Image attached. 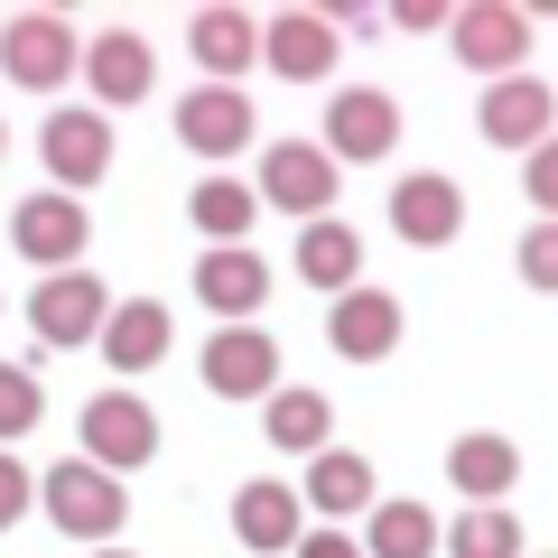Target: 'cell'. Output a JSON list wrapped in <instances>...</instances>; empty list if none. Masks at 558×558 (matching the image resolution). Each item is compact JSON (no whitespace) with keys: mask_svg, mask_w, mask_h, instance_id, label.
Instances as JSON below:
<instances>
[{"mask_svg":"<svg viewBox=\"0 0 558 558\" xmlns=\"http://www.w3.org/2000/svg\"><path fill=\"white\" fill-rule=\"evenodd\" d=\"M289 558H363V549L344 531H299V549H289Z\"/></svg>","mask_w":558,"mask_h":558,"instance_id":"obj_31","label":"cell"},{"mask_svg":"<svg viewBox=\"0 0 558 558\" xmlns=\"http://www.w3.org/2000/svg\"><path fill=\"white\" fill-rule=\"evenodd\" d=\"M38 502H47V521H57L65 539H102V549H112V531L131 521V494H121L102 465H84V457L47 465V475H38Z\"/></svg>","mask_w":558,"mask_h":558,"instance_id":"obj_1","label":"cell"},{"mask_svg":"<svg viewBox=\"0 0 558 558\" xmlns=\"http://www.w3.org/2000/svg\"><path fill=\"white\" fill-rule=\"evenodd\" d=\"M447 484L475 494V502H502L521 484V447L512 438H457V447H447Z\"/></svg>","mask_w":558,"mask_h":558,"instance_id":"obj_23","label":"cell"},{"mask_svg":"<svg viewBox=\"0 0 558 558\" xmlns=\"http://www.w3.org/2000/svg\"><path fill=\"white\" fill-rule=\"evenodd\" d=\"M521 279H531V289H558V233H549V223L521 242Z\"/></svg>","mask_w":558,"mask_h":558,"instance_id":"obj_30","label":"cell"},{"mask_svg":"<svg viewBox=\"0 0 558 558\" xmlns=\"http://www.w3.org/2000/svg\"><path fill=\"white\" fill-rule=\"evenodd\" d=\"M186 47H196L205 84H233L242 65L260 57V20L252 10H196V20H186Z\"/></svg>","mask_w":558,"mask_h":558,"instance_id":"obj_20","label":"cell"},{"mask_svg":"<svg viewBox=\"0 0 558 558\" xmlns=\"http://www.w3.org/2000/svg\"><path fill=\"white\" fill-rule=\"evenodd\" d=\"M196 299L215 307V326H252L270 307V260L260 252H205L196 260Z\"/></svg>","mask_w":558,"mask_h":558,"instance_id":"obj_15","label":"cell"},{"mask_svg":"<svg viewBox=\"0 0 558 558\" xmlns=\"http://www.w3.org/2000/svg\"><path fill=\"white\" fill-rule=\"evenodd\" d=\"M102 558H131V549H102Z\"/></svg>","mask_w":558,"mask_h":558,"instance_id":"obj_35","label":"cell"},{"mask_svg":"<svg viewBox=\"0 0 558 558\" xmlns=\"http://www.w3.org/2000/svg\"><path fill=\"white\" fill-rule=\"evenodd\" d=\"M438 549L447 558H521V521L502 512V502H475L457 531H438Z\"/></svg>","mask_w":558,"mask_h":558,"instance_id":"obj_27","label":"cell"},{"mask_svg":"<svg viewBox=\"0 0 558 558\" xmlns=\"http://www.w3.org/2000/svg\"><path fill=\"white\" fill-rule=\"evenodd\" d=\"M260 196H270L279 215L317 223L326 205H336V159H326L317 140H270V149H260Z\"/></svg>","mask_w":558,"mask_h":558,"instance_id":"obj_9","label":"cell"},{"mask_svg":"<svg viewBox=\"0 0 558 558\" xmlns=\"http://www.w3.org/2000/svg\"><path fill=\"white\" fill-rule=\"evenodd\" d=\"M102 317H112V289H102L94 270H57V279H38V299H28V326H38L47 344H94L102 336Z\"/></svg>","mask_w":558,"mask_h":558,"instance_id":"obj_8","label":"cell"},{"mask_svg":"<svg viewBox=\"0 0 558 558\" xmlns=\"http://www.w3.org/2000/svg\"><path fill=\"white\" fill-rule=\"evenodd\" d=\"M186 215H196V233L215 242V252H242V233H252L260 196H252V186H233V178H223V168H215V178H205L196 196H186Z\"/></svg>","mask_w":558,"mask_h":558,"instance_id":"obj_25","label":"cell"},{"mask_svg":"<svg viewBox=\"0 0 558 558\" xmlns=\"http://www.w3.org/2000/svg\"><path fill=\"white\" fill-rule=\"evenodd\" d=\"M28 502H38V475H28V465L10 457V447H0V531H10V521H20Z\"/></svg>","mask_w":558,"mask_h":558,"instance_id":"obj_29","label":"cell"},{"mask_svg":"<svg viewBox=\"0 0 558 558\" xmlns=\"http://www.w3.org/2000/svg\"><path fill=\"white\" fill-rule=\"evenodd\" d=\"M260 428H270V447H289V457H317V447L336 438V400H326V391H307V381H299V391L279 381V391H270V410H260Z\"/></svg>","mask_w":558,"mask_h":558,"instance_id":"obj_22","label":"cell"},{"mask_svg":"<svg viewBox=\"0 0 558 558\" xmlns=\"http://www.w3.org/2000/svg\"><path fill=\"white\" fill-rule=\"evenodd\" d=\"M10 242H20V260H38L47 279L57 270H84V252H94V215H84V196H20V215H10Z\"/></svg>","mask_w":558,"mask_h":558,"instance_id":"obj_4","label":"cell"},{"mask_svg":"<svg viewBox=\"0 0 558 558\" xmlns=\"http://www.w3.org/2000/svg\"><path fill=\"white\" fill-rule=\"evenodd\" d=\"M178 140L186 149H196V159H242V149H252L260 140V112H252V94H242V84H196V94L178 102Z\"/></svg>","mask_w":558,"mask_h":558,"instance_id":"obj_6","label":"cell"},{"mask_svg":"<svg viewBox=\"0 0 558 558\" xmlns=\"http://www.w3.org/2000/svg\"><path fill=\"white\" fill-rule=\"evenodd\" d=\"M307 512H326V521H354V512H373V465L354 457V447H317L307 457Z\"/></svg>","mask_w":558,"mask_h":558,"instance_id":"obj_21","label":"cell"},{"mask_svg":"<svg viewBox=\"0 0 558 558\" xmlns=\"http://www.w3.org/2000/svg\"><path fill=\"white\" fill-rule=\"evenodd\" d=\"M233 531L252 558H289L299 549V484H242L233 494Z\"/></svg>","mask_w":558,"mask_h":558,"instance_id":"obj_18","label":"cell"},{"mask_svg":"<svg viewBox=\"0 0 558 558\" xmlns=\"http://www.w3.org/2000/svg\"><path fill=\"white\" fill-rule=\"evenodd\" d=\"M363 558H438V512L428 502H373V539H354Z\"/></svg>","mask_w":558,"mask_h":558,"instance_id":"obj_26","label":"cell"},{"mask_svg":"<svg viewBox=\"0 0 558 558\" xmlns=\"http://www.w3.org/2000/svg\"><path fill=\"white\" fill-rule=\"evenodd\" d=\"M168 336H178V326H168V307L159 299H112V317H102V354H112V373H149V363L168 354Z\"/></svg>","mask_w":558,"mask_h":558,"instance_id":"obj_19","label":"cell"},{"mask_svg":"<svg viewBox=\"0 0 558 558\" xmlns=\"http://www.w3.org/2000/svg\"><path fill=\"white\" fill-rule=\"evenodd\" d=\"M326 159H354V168H373V159H391L400 149V102L381 94V84H344L336 102H326V140H317Z\"/></svg>","mask_w":558,"mask_h":558,"instance_id":"obj_5","label":"cell"},{"mask_svg":"<svg viewBox=\"0 0 558 558\" xmlns=\"http://www.w3.org/2000/svg\"><path fill=\"white\" fill-rule=\"evenodd\" d=\"M84 38L75 20H57V10H20V20H0V75L20 84V94H57L65 75H75Z\"/></svg>","mask_w":558,"mask_h":558,"instance_id":"obj_2","label":"cell"},{"mask_svg":"<svg viewBox=\"0 0 558 558\" xmlns=\"http://www.w3.org/2000/svg\"><path fill=\"white\" fill-rule=\"evenodd\" d=\"M47 178H57V196H75V186H102V168H112V121L102 112H47Z\"/></svg>","mask_w":558,"mask_h":558,"instance_id":"obj_14","label":"cell"},{"mask_svg":"<svg viewBox=\"0 0 558 558\" xmlns=\"http://www.w3.org/2000/svg\"><path fill=\"white\" fill-rule=\"evenodd\" d=\"M75 438H84V465H102V475L121 484L131 465H149V457H159V418H149V400L102 391V400H84Z\"/></svg>","mask_w":558,"mask_h":558,"instance_id":"obj_3","label":"cell"},{"mask_svg":"<svg viewBox=\"0 0 558 558\" xmlns=\"http://www.w3.org/2000/svg\"><path fill=\"white\" fill-rule=\"evenodd\" d=\"M326 344H336L344 363H381L400 344V299L391 289H344L336 317H326Z\"/></svg>","mask_w":558,"mask_h":558,"instance_id":"obj_16","label":"cell"},{"mask_svg":"<svg viewBox=\"0 0 558 558\" xmlns=\"http://www.w3.org/2000/svg\"><path fill=\"white\" fill-rule=\"evenodd\" d=\"M391 20H400V28H447V0H400Z\"/></svg>","mask_w":558,"mask_h":558,"instance_id":"obj_33","label":"cell"},{"mask_svg":"<svg viewBox=\"0 0 558 558\" xmlns=\"http://www.w3.org/2000/svg\"><path fill=\"white\" fill-rule=\"evenodd\" d=\"M38 418H47L38 373H28V363H0V447H10V438H28Z\"/></svg>","mask_w":558,"mask_h":558,"instance_id":"obj_28","label":"cell"},{"mask_svg":"<svg viewBox=\"0 0 558 558\" xmlns=\"http://www.w3.org/2000/svg\"><path fill=\"white\" fill-rule=\"evenodd\" d=\"M447 38H457V57L475 65V75H521V47H531V10H512V0H465V10H447Z\"/></svg>","mask_w":558,"mask_h":558,"instance_id":"obj_7","label":"cell"},{"mask_svg":"<svg viewBox=\"0 0 558 558\" xmlns=\"http://www.w3.org/2000/svg\"><path fill=\"white\" fill-rule=\"evenodd\" d=\"M84 84H94L102 112H131V102H149V84H159V57H149V38H131V28H102V38H84Z\"/></svg>","mask_w":558,"mask_h":558,"instance_id":"obj_11","label":"cell"},{"mask_svg":"<svg viewBox=\"0 0 558 558\" xmlns=\"http://www.w3.org/2000/svg\"><path fill=\"white\" fill-rule=\"evenodd\" d=\"M531 205H558V159L549 149H531Z\"/></svg>","mask_w":558,"mask_h":558,"instance_id":"obj_32","label":"cell"},{"mask_svg":"<svg viewBox=\"0 0 558 558\" xmlns=\"http://www.w3.org/2000/svg\"><path fill=\"white\" fill-rule=\"evenodd\" d=\"M0 159H10V121H0Z\"/></svg>","mask_w":558,"mask_h":558,"instance_id":"obj_34","label":"cell"},{"mask_svg":"<svg viewBox=\"0 0 558 558\" xmlns=\"http://www.w3.org/2000/svg\"><path fill=\"white\" fill-rule=\"evenodd\" d=\"M260 57H270L289 84H326L336 57H344V38H336L326 10H279V20H260Z\"/></svg>","mask_w":558,"mask_h":558,"instance_id":"obj_12","label":"cell"},{"mask_svg":"<svg viewBox=\"0 0 558 558\" xmlns=\"http://www.w3.org/2000/svg\"><path fill=\"white\" fill-rule=\"evenodd\" d=\"M354 260H363L354 223L317 215V223H307V233H299V279H307V289H336V299H344V289H354Z\"/></svg>","mask_w":558,"mask_h":558,"instance_id":"obj_24","label":"cell"},{"mask_svg":"<svg viewBox=\"0 0 558 558\" xmlns=\"http://www.w3.org/2000/svg\"><path fill=\"white\" fill-rule=\"evenodd\" d=\"M549 84L539 75H502L494 94H484V140L494 149H549Z\"/></svg>","mask_w":558,"mask_h":558,"instance_id":"obj_17","label":"cell"},{"mask_svg":"<svg viewBox=\"0 0 558 558\" xmlns=\"http://www.w3.org/2000/svg\"><path fill=\"white\" fill-rule=\"evenodd\" d=\"M205 391L270 400L279 391V336H260V326H215V336H205Z\"/></svg>","mask_w":558,"mask_h":558,"instance_id":"obj_10","label":"cell"},{"mask_svg":"<svg viewBox=\"0 0 558 558\" xmlns=\"http://www.w3.org/2000/svg\"><path fill=\"white\" fill-rule=\"evenodd\" d=\"M391 233L418 242V252H447V242L465 233V196H457V178H438V168L400 178V186H391Z\"/></svg>","mask_w":558,"mask_h":558,"instance_id":"obj_13","label":"cell"}]
</instances>
